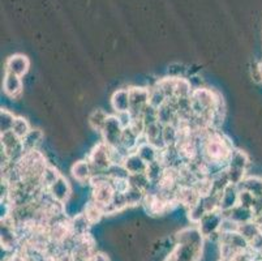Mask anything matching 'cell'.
Masks as SVG:
<instances>
[{"label":"cell","mask_w":262,"mask_h":261,"mask_svg":"<svg viewBox=\"0 0 262 261\" xmlns=\"http://www.w3.org/2000/svg\"><path fill=\"white\" fill-rule=\"evenodd\" d=\"M262 231V227H259L256 222L253 221H249V222H245V224L239 225V229H237V233L240 235L244 236L247 239V242H251L254 236L258 235L259 233Z\"/></svg>","instance_id":"20"},{"label":"cell","mask_w":262,"mask_h":261,"mask_svg":"<svg viewBox=\"0 0 262 261\" xmlns=\"http://www.w3.org/2000/svg\"><path fill=\"white\" fill-rule=\"evenodd\" d=\"M111 106L116 114L129 112V89L116 90L111 98Z\"/></svg>","instance_id":"14"},{"label":"cell","mask_w":262,"mask_h":261,"mask_svg":"<svg viewBox=\"0 0 262 261\" xmlns=\"http://www.w3.org/2000/svg\"><path fill=\"white\" fill-rule=\"evenodd\" d=\"M121 166L125 169V171L129 174V175H135V174H142V172H146L147 170V164L140 157L137 153H130L125 157L123 165Z\"/></svg>","instance_id":"12"},{"label":"cell","mask_w":262,"mask_h":261,"mask_svg":"<svg viewBox=\"0 0 262 261\" xmlns=\"http://www.w3.org/2000/svg\"><path fill=\"white\" fill-rule=\"evenodd\" d=\"M11 131H13V132H15L16 135H17L18 137L23 140V138L25 137V136L28 135V132L30 131L29 123L26 122L25 118H21V116H16L15 123H13V127H12Z\"/></svg>","instance_id":"26"},{"label":"cell","mask_w":262,"mask_h":261,"mask_svg":"<svg viewBox=\"0 0 262 261\" xmlns=\"http://www.w3.org/2000/svg\"><path fill=\"white\" fill-rule=\"evenodd\" d=\"M206 213L208 212H206V208H205L204 201H202L201 197V200H200L196 205H193L190 209H188V218H189V221L192 222V224L199 225L200 221L202 219V217H204Z\"/></svg>","instance_id":"24"},{"label":"cell","mask_w":262,"mask_h":261,"mask_svg":"<svg viewBox=\"0 0 262 261\" xmlns=\"http://www.w3.org/2000/svg\"><path fill=\"white\" fill-rule=\"evenodd\" d=\"M171 255L175 261H199L202 255V248L190 244H175Z\"/></svg>","instance_id":"7"},{"label":"cell","mask_w":262,"mask_h":261,"mask_svg":"<svg viewBox=\"0 0 262 261\" xmlns=\"http://www.w3.org/2000/svg\"><path fill=\"white\" fill-rule=\"evenodd\" d=\"M92 261H110L108 257H107L106 255H103V253H94V256H93V260Z\"/></svg>","instance_id":"32"},{"label":"cell","mask_w":262,"mask_h":261,"mask_svg":"<svg viewBox=\"0 0 262 261\" xmlns=\"http://www.w3.org/2000/svg\"><path fill=\"white\" fill-rule=\"evenodd\" d=\"M261 258H262V256H261Z\"/></svg>","instance_id":"37"},{"label":"cell","mask_w":262,"mask_h":261,"mask_svg":"<svg viewBox=\"0 0 262 261\" xmlns=\"http://www.w3.org/2000/svg\"><path fill=\"white\" fill-rule=\"evenodd\" d=\"M43 138V132L40 129H30L28 135L23 138V147L26 150L37 149L38 144Z\"/></svg>","instance_id":"18"},{"label":"cell","mask_w":262,"mask_h":261,"mask_svg":"<svg viewBox=\"0 0 262 261\" xmlns=\"http://www.w3.org/2000/svg\"><path fill=\"white\" fill-rule=\"evenodd\" d=\"M205 239L206 238L202 235L199 227H187L176 234L175 244H190V246L204 248Z\"/></svg>","instance_id":"6"},{"label":"cell","mask_w":262,"mask_h":261,"mask_svg":"<svg viewBox=\"0 0 262 261\" xmlns=\"http://www.w3.org/2000/svg\"><path fill=\"white\" fill-rule=\"evenodd\" d=\"M256 261H262V258H258V260H256Z\"/></svg>","instance_id":"36"},{"label":"cell","mask_w":262,"mask_h":261,"mask_svg":"<svg viewBox=\"0 0 262 261\" xmlns=\"http://www.w3.org/2000/svg\"><path fill=\"white\" fill-rule=\"evenodd\" d=\"M29 67L30 62L25 55L16 54L8 57V61L6 63V72H11L13 75H17L20 77H23L26 72L29 71Z\"/></svg>","instance_id":"8"},{"label":"cell","mask_w":262,"mask_h":261,"mask_svg":"<svg viewBox=\"0 0 262 261\" xmlns=\"http://www.w3.org/2000/svg\"><path fill=\"white\" fill-rule=\"evenodd\" d=\"M159 150L157 147H154L153 144L150 143H141L136 150V153L140 155V157L146 162L147 165L149 164H153V162L158 161V157H159Z\"/></svg>","instance_id":"15"},{"label":"cell","mask_w":262,"mask_h":261,"mask_svg":"<svg viewBox=\"0 0 262 261\" xmlns=\"http://www.w3.org/2000/svg\"><path fill=\"white\" fill-rule=\"evenodd\" d=\"M123 132L124 127L120 119L118 118V115H110L101 133L107 145H110L111 148H120Z\"/></svg>","instance_id":"3"},{"label":"cell","mask_w":262,"mask_h":261,"mask_svg":"<svg viewBox=\"0 0 262 261\" xmlns=\"http://www.w3.org/2000/svg\"><path fill=\"white\" fill-rule=\"evenodd\" d=\"M3 89L8 97L16 98L23 92V80L20 76L13 75L11 72H6L3 81Z\"/></svg>","instance_id":"13"},{"label":"cell","mask_w":262,"mask_h":261,"mask_svg":"<svg viewBox=\"0 0 262 261\" xmlns=\"http://www.w3.org/2000/svg\"><path fill=\"white\" fill-rule=\"evenodd\" d=\"M59 178H60V175H59L58 170L47 165L46 170H45L43 172V188L49 190L50 187H51L55 182L58 180Z\"/></svg>","instance_id":"27"},{"label":"cell","mask_w":262,"mask_h":261,"mask_svg":"<svg viewBox=\"0 0 262 261\" xmlns=\"http://www.w3.org/2000/svg\"><path fill=\"white\" fill-rule=\"evenodd\" d=\"M110 115H107L103 110L97 109L89 115V124L94 131L97 132H102V129H103L104 124H106L107 118H108Z\"/></svg>","instance_id":"19"},{"label":"cell","mask_w":262,"mask_h":261,"mask_svg":"<svg viewBox=\"0 0 262 261\" xmlns=\"http://www.w3.org/2000/svg\"><path fill=\"white\" fill-rule=\"evenodd\" d=\"M222 219H223V214L221 210L209 212L202 217V219L200 221V224L197 225V227L200 229L202 235H204L206 239H209L211 235L219 233Z\"/></svg>","instance_id":"5"},{"label":"cell","mask_w":262,"mask_h":261,"mask_svg":"<svg viewBox=\"0 0 262 261\" xmlns=\"http://www.w3.org/2000/svg\"><path fill=\"white\" fill-rule=\"evenodd\" d=\"M253 222H256L259 227H262V209L253 212Z\"/></svg>","instance_id":"31"},{"label":"cell","mask_w":262,"mask_h":261,"mask_svg":"<svg viewBox=\"0 0 262 261\" xmlns=\"http://www.w3.org/2000/svg\"><path fill=\"white\" fill-rule=\"evenodd\" d=\"M237 188L239 190L249 191L256 197H262V178H259V176H247L237 186Z\"/></svg>","instance_id":"16"},{"label":"cell","mask_w":262,"mask_h":261,"mask_svg":"<svg viewBox=\"0 0 262 261\" xmlns=\"http://www.w3.org/2000/svg\"><path fill=\"white\" fill-rule=\"evenodd\" d=\"M248 166H249V158H248V155L244 152H242V150H233L227 167H235V169L247 171Z\"/></svg>","instance_id":"21"},{"label":"cell","mask_w":262,"mask_h":261,"mask_svg":"<svg viewBox=\"0 0 262 261\" xmlns=\"http://www.w3.org/2000/svg\"><path fill=\"white\" fill-rule=\"evenodd\" d=\"M164 261H175V258H173V256H172V255H170V256H168V257L166 258V260H164Z\"/></svg>","instance_id":"33"},{"label":"cell","mask_w":262,"mask_h":261,"mask_svg":"<svg viewBox=\"0 0 262 261\" xmlns=\"http://www.w3.org/2000/svg\"><path fill=\"white\" fill-rule=\"evenodd\" d=\"M167 102V97L164 95V93L159 89V86L154 85L153 88L149 89V105L150 106L156 107V109H159V107L163 106L164 104Z\"/></svg>","instance_id":"23"},{"label":"cell","mask_w":262,"mask_h":261,"mask_svg":"<svg viewBox=\"0 0 262 261\" xmlns=\"http://www.w3.org/2000/svg\"><path fill=\"white\" fill-rule=\"evenodd\" d=\"M179 138V129L175 124L162 127V141L164 147H175Z\"/></svg>","instance_id":"17"},{"label":"cell","mask_w":262,"mask_h":261,"mask_svg":"<svg viewBox=\"0 0 262 261\" xmlns=\"http://www.w3.org/2000/svg\"><path fill=\"white\" fill-rule=\"evenodd\" d=\"M16 116L12 114L8 110L3 109L2 110V132H7V131H11L13 123H15Z\"/></svg>","instance_id":"28"},{"label":"cell","mask_w":262,"mask_h":261,"mask_svg":"<svg viewBox=\"0 0 262 261\" xmlns=\"http://www.w3.org/2000/svg\"><path fill=\"white\" fill-rule=\"evenodd\" d=\"M252 77L256 83H262V75L261 71H259V64L256 63L252 66Z\"/></svg>","instance_id":"30"},{"label":"cell","mask_w":262,"mask_h":261,"mask_svg":"<svg viewBox=\"0 0 262 261\" xmlns=\"http://www.w3.org/2000/svg\"><path fill=\"white\" fill-rule=\"evenodd\" d=\"M147 105H149V89H146V88H130L129 114L133 118L141 116Z\"/></svg>","instance_id":"4"},{"label":"cell","mask_w":262,"mask_h":261,"mask_svg":"<svg viewBox=\"0 0 262 261\" xmlns=\"http://www.w3.org/2000/svg\"><path fill=\"white\" fill-rule=\"evenodd\" d=\"M93 171L97 174H107L108 170L114 166L113 164V148L107 145L104 141L97 144L90 152L89 159Z\"/></svg>","instance_id":"2"},{"label":"cell","mask_w":262,"mask_h":261,"mask_svg":"<svg viewBox=\"0 0 262 261\" xmlns=\"http://www.w3.org/2000/svg\"><path fill=\"white\" fill-rule=\"evenodd\" d=\"M47 191H49V193L51 195V197L54 198L55 201L60 203V204L66 203L71 195L70 184H68L67 179H64L63 176H60V178L55 182Z\"/></svg>","instance_id":"10"},{"label":"cell","mask_w":262,"mask_h":261,"mask_svg":"<svg viewBox=\"0 0 262 261\" xmlns=\"http://www.w3.org/2000/svg\"><path fill=\"white\" fill-rule=\"evenodd\" d=\"M71 172L78 183H90L92 178L94 176V171H93V167L89 161H78L73 164Z\"/></svg>","instance_id":"11"},{"label":"cell","mask_w":262,"mask_h":261,"mask_svg":"<svg viewBox=\"0 0 262 261\" xmlns=\"http://www.w3.org/2000/svg\"><path fill=\"white\" fill-rule=\"evenodd\" d=\"M249 244V250L254 253V255L262 256V231L257 236H254L251 242H248Z\"/></svg>","instance_id":"29"},{"label":"cell","mask_w":262,"mask_h":261,"mask_svg":"<svg viewBox=\"0 0 262 261\" xmlns=\"http://www.w3.org/2000/svg\"><path fill=\"white\" fill-rule=\"evenodd\" d=\"M85 217H86L88 219H89L90 224H95V222H98L99 219H101L102 215L104 214V210L102 209L101 207H99L98 204H95L94 201L92 200V203H89V204L85 207V212H84Z\"/></svg>","instance_id":"25"},{"label":"cell","mask_w":262,"mask_h":261,"mask_svg":"<svg viewBox=\"0 0 262 261\" xmlns=\"http://www.w3.org/2000/svg\"><path fill=\"white\" fill-rule=\"evenodd\" d=\"M145 193H146L145 191L140 190L137 187H133L129 184V188L124 192L125 203H127L128 207H135V205H137L139 203L144 201Z\"/></svg>","instance_id":"22"},{"label":"cell","mask_w":262,"mask_h":261,"mask_svg":"<svg viewBox=\"0 0 262 261\" xmlns=\"http://www.w3.org/2000/svg\"><path fill=\"white\" fill-rule=\"evenodd\" d=\"M223 217H227V218H231L233 222H236L237 225L245 224V222H249L253 219V210L251 208H247L244 205H235L232 209L226 210V212H222Z\"/></svg>","instance_id":"9"},{"label":"cell","mask_w":262,"mask_h":261,"mask_svg":"<svg viewBox=\"0 0 262 261\" xmlns=\"http://www.w3.org/2000/svg\"><path fill=\"white\" fill-rule=\"evenodd\" d=\"M232 152V145L223 135L218 132H211V131L205 135L204 143H202V154H204V162H206L208 166L222 164L228 166Z\"/></svg>","instance_id":"1"},{"label":"cell","mask_w":262,"mask_h":261,"mask_svg":"<svg viewBox=\"0 0 262 261\" xmlns=\"http://www.w3.org/2000/svg\"><path fill=\"white\" fill-rule=\"evenodd\" d=\"M219 261H233V260H227V258H221Z\"/></svg>","instance_id":"35"},{"label":"cell","mask_w":262,"mask_h":261,"mask_svg":"<svg viewBox=\"0 0 262 261\" xmlns=\"http://www.w3.org/2000/svg\"><path fill=\"white\" fill-rule=\"evenodd\" d=\"M259 71H261V75H262V62H259Z\"/></svg>","instance_id":"34"}]
</instances>
